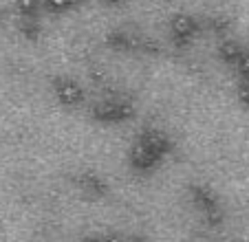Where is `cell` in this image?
I'll use <instances>...</instances> for the list:
<instances>
[{
	"instance_id": "obj_1",
	"label": "cell",
	"mask_w": 249,
	"mask_h": 242,
	"mask_svg": "<svg viewBox=\"0 0 249 242\" xmlns=\"http://www.w3.org/2000/svg\"><path fill=\"white\" fill-rule=\"evenodd\" d=\"M135 112V106L128 97L124 95H106L102 97L93 108H90V117H93L97 123H104V126H117V123H124L128 121Z\"/></svg>"
},
{
	"instance_id": "obj_2",
	"label": "cell",
	"mask_w": 249,
	"mask_h": 242,
	"mask_svg": "<svg viewBox=\"0 0 249 242\" xmlns=\"http://www.w3.org/2000/svg\"><path fill=\"white\" fill-rule=\"evenodd\" d=\"M168 31L177 47H188V44L194 42V35H196V31H198L196 18H194L192 14H185V11H177V14L170 18Z\"/></svg>"
},
{
	"instance_id": "obj_3",
	"label": "cell",
	"mask_w": 249,
	"mask_h": 242,
	"mask_svg": "<svg viewBox=\"0 0 249 242\" xmlns=\"http://www.w3.org/2000/svg\"><path fill=\"white\" fill-rule=\"evenodd\" d=\"M128 161H130V165L137 172H152L161 163V158L152 152V148L139 135L135 137V141L128 148Z\"/></svg>"
},
{
	"instance_id": "obj_4",
	"label": "cell",
	"mask_w": 249,
	"mask_h": 242,
	"mask_svg": "<svg viewBox=\"0 0 249 242\" xmlns=\"http://www.w3.org/2000/svg\"><path fill=\"white\" fill-rule=\"evenodd\" d=\"M53 95L66 108H75L84 102V88L73 77H57L53 82Z\"/></svg>"
},
{
	"instance_id": "obj_5",
	"label": "cell",
	"mask_w": 249,
	"mask_h": 242,
	"mask_svg": "<svg viewBox=\"0 0 249 242\" xmlns=\"http://www.w3.org/2000/svg\"><path fill=\"white\" fill-rule=\"evenodd\" d=\"M243 51H245V47L238 42V40H234V37H225V40H221L216 47L218 57H221L227 66H231V69H234V64L238 62V57L243 55Z\"/></svg>"
},
{
	"instance_id": "obj_6",
	"label": "cell",
	"mask_w": 249,
	"mask_h": 242,
	"mask_svg": "<svg viewBox=\"0 0 249 242\" xmlns=\"http://www.w3.org/2000/svg\"><path fill=\"white\" fill-rule=\"evenodd\" d=\"M82 2L84 0H44V9L51 11V14H66Z\"/></svg>"
},
{
	"instance_id": "obj_7",
	"label": "cell",
	"mask_w": 249,
	"mask_h": 242,
	"mask_svg": "<svg viewBox=\"0 0 249 242\" xmlns=\"http://www.w3.org/2000/svg\"><path fill=\"white\" fill-rule=\"evenodd\" d=\"M44 7V0H16L18 16H38Z\"/></svg>"
},
{
	"instance_id": "obj_8",
	"label": "cell",
	"mask_w": 249,
	"mask_h": 242,
	"mask_svg": "<svg viewBox=\"0 0 249 242\" xmlns=\"http://www.w3.org/2000/svg\"><path fill=\"white\" fill-rule=\"evenodd\" d=\"M234 70L240 75L243 79H249V49H245L243 55L238 57V62L234 64Z\"/></svg>"
}]
</instances>
